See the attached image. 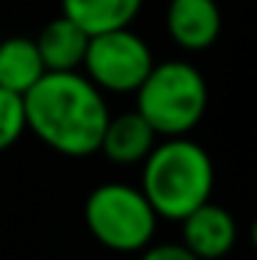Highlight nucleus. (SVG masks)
<instances>
[{"label": "nucleus", "instance_id": "1", "mask_svg": "<svg viewBox=\"0 0 257 260\" xmlns=\"http://www.w3.org/2000/svg\"><path fill=\"white\" fill-rule=\"evenodd\" d=\"M22 105L28 130L64 158L94 155L111 119L105 94L83 72H47Z\"/></svg>", "mask_w": 257, "mask_h": 260}, {"label": "nucleus", "instance_id": "2", "mask_svg": "<svg viewBox=\"0 0 257 260\" xmlns=\"http://www.w3.org/2000/svg\"><path fill=\"white\" fill-rule=\"evenodd\" d=\"M216 169L207 150L188 136L161 139L141 164V185L158 219L182 221L210 202Z\"/></svg>", "mask_w": 257, "mask_h": 260}, {"label": "nucleus", "instance_id": "3", "mask_svg": "<svg viewBox=\"0 0 257 260\" xmlns=\"http://www.w3.org/2000/svg\"><path fill=\"white\" fill-rule=\"evenodd\" d=\"M136 111L158 139L188 136L207 111V80L182 58L155 61L136 91Z\"/></svg>", "mask_w": 257, "mask_h": 260}, {"label": "nucleus", "instance_id": "4", "mask_svg": "<svg viewBox=\"0 0 257 260\" xmlns=\"http://www.w3.org/2000/svg\"><path fill=\"white\" fill-rule=\"evenodd\" d=\"M83 221L97 244L119 255H133L155 241L161 219L138 185L102 183L86 197Z\"/></svg>", "mask_w": 257, "mask_h": 260}, {"label": "nucleus", "instance_id": "5", "mask_svg": "<svg viewBox=\"0 0 257 260\" xmlns=\"http://www.w3.org/2000/svg\"><path fill=\"white\" fill-rule=\"evenodd\" d=\"M152 67L155 55L144 36L119 28L91 36L81 72L102 94H136Z\"/></svg>", "mask_w": 257, "mask_h": 260}, {"label": "nucleus", "instance_id": "6", "mask_svg": "<svg viewBox=\"0 0 257 260\" xmlns=\"http://www.w3.org/2000/svg\"><path fill=\"white\" fill-rule=\"evenodd\" d=\"M222 9L216 0H169L166 34L180 50L205 53L222 36Z\"/></svg>", "mask_w": 257, "mask_h": 260}, {"label": "nucleus", "instance_id": "7", "mask_svg": "<svg viewBox=\"0 0 257 260\" xmlns=\"http://www.w3.org/2000/svg\"><path fill=\"white\" fill-rule=\"evenodd\" d=\"M180 244L199 260H218L230 255L238 241V224L227 208L205 202L180 221Z\"/></svg>", "mask_w": 257, "mask_h": 260}, {"label": "nucleus", "instance_id": "8", "mask_svg": "<svg viewBox=\"0 0 257 260\" xmlns=\"http://www.w3.org/2000/svg\"><path fill=\"white\" fill-rule=\"evenodd\" d=\"M158 136L146 125V119L138 111H127V114H116L108 119L97 152H102L116 166H136L144 164V158L152 152Z\"/></svg>", "mask_w": 257, "mask_h": 260}, {"label": "nucleus", "instance_id": "9", "mask_svg": "<svg viewBox=\"0 0 257 260\" xmlns=\"http://www.w3.org/2000/svg\"><path fill=\"white\" fill-rule=\"evenodd\" d=\"M91 36L66 17L50 20L36 36V50L47 72H81Z\"/></svg>", "mask_w": 257, "mask_h": 260}, {"label": "nucleus", "instance_id": "10", "mask_svg": "<svg viewBox=\"0 0 257 260\" xmlns=\"http://www.w3.org/2000/svg\"><path fill=\"white\" fill-rule=\"evenodd\" d=\"M144 9V0H61V17L81 25L89 36L130 28Z\"/></svg>", "mask_w": 257, "mask_h": 260}, {"label": "nucleus", "instance_id": "11", "mask_svg": "<svg viewBox=\"0 0 257 260\" xmlns=\"http://www.w3.org/2000/svg\"><path fill=\"white\" fill-rule=\"evenodd\" d=\"M47 75L36 42L28 36H9L0 42V89L25 97Z\"/></svg>", "mask_w": 257, "mask_h": 260}, {"label": "nucleus", "instance_id": "12", "mask_svg": "<svg viewBox=\"0 0 257 260\" xmlns=\"http://www.w3.org/2000/svg\"><path fill=\"white\" fill-rule=\"evenodd\" d=\"M25 130H28V122H25L22 97L0 89V152L14 147L17 141L22 139Z\"/></svg>", "mask_w": 257, "mask_h": 260}, {"label": "nucleus", "instance_id": "13", "mask_svg": "<svg viewBox=\"0 0 257 260\" xmlns=\"http://www.w3.org/2000/svg\"><path fill=\"white\" fill-rule=\"evenodd\" d=\"M138 260H199V257H194L180 241H161V244L152 241L146 249H141Z\"/></svg>", "mask_w": 257, "mask_h": 260}, {"label": "nucleus", "instance_id": "14", "mask_svg": "<svg viewBox=\"0 0 257 260\" xmlns=\"http://www.w3.org/2000/svg\"><path fill=\"white\" fill-rule=\"evenodd\" d=\"M249 238H252V244H254V249H257V219H254L252 230H249Z\"/></svg>", "mask_w": 257, "mask_h": 260}]
</instances>
